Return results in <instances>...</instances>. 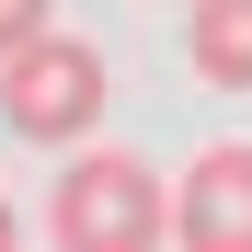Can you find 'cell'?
<instances>
[{
  "label": "cell",
  "mask_w": 252,
  "mask_h": 252,
  "mask_svg": "<svg viewBox=\"0 0 252 252\" xmlns=\"http://www.w3.org/2000/svg\"><path fill=\"white\" fill-rule=\"evenodd\" d=\"M46 12H58V0H0V58L34 46V34H46Z\"/></svg>",
  "instance_id": "obj_5"
},
{
  "label": "cell",
  "mask_w": 252,
  "mask_h": 252,
  "mask_svg": "<svg viewBox=\"0 0 252 252\" xmlns=\"http://www.w3.org/2000/svg\"><path fill=\"white\" fill-rule=\"evenodd\" d=\"M103 92H115L103 58L80 46V34H58V23L34 34V46L0 58V126H12L23 149H80V138H92V115H103Z\"/></svg>",
  "instance_id": "obj_1"
},
{
  "label": "cell",
  "mask_w": 252,
  "mask_h": 252,
  "mask_svg": "<svg viewBox=\"0 0 252 252\" xmlns=\"http://www.w3.org/2000/svg\"><path fill=\"white\" fill-rule=\"evenodd\" d=\"M0 252H12V206H0Z\"/></svg>",
  "instance_id": "obj_6"
},
{
  "label": "cell",
  "mask_w": 252,
  "mask_h": 252,
  "mask_svg": "<svg viewBox=\"0 0 252 252\" xmlns=\"http://www.w3.org/2000/svg\"><path fill=\"white\" fill-rule=\"evenodd\" d=\"M172 229L195 252H252V149H206L195 172H184V206H172Z\"/></svg>",
  "instance_id": "obj_3"
},
{
  "label": "cell",
  "mask_w": 252,
  "mask_h": 252,
  "mask_svg": "<svg viewBox=\"0 0 252 252\" xmlns=\"http://www.w3.org/2000/svg\"><path fill=\"white\" fill-rule=\"evenodd\" d=\"M184 58L218 92H252V0H184Z\"/></svg>",
  "instance_id": "obj_4"
},
{
  "label": "cell",
  "mask_w": 252,
  "mask_h": 252,
  "mask_svg": "<svg viewBox=\"0 0 252 252\" xmlns=\"http://www.w3.org/2000/svg\"><path fill=\"white\" fill-rule=\"evenodd\" d=\"M46 229L69 252H149L160 229H172V195H160L149 160H126V149H80L58 195H46Z\"/></svg>",
  "instance_id": "obj_2"
}]
</instances>
